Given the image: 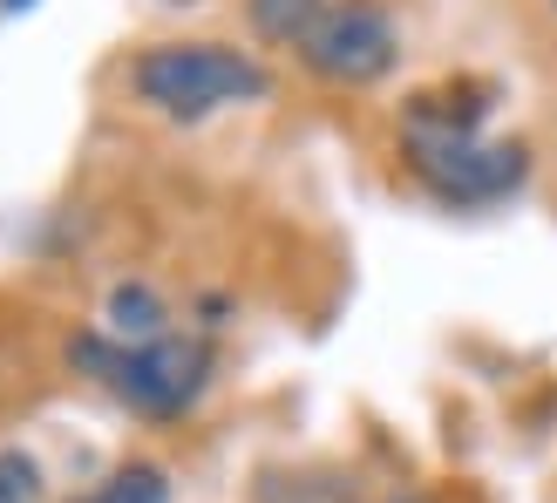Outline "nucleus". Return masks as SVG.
Returning <instances> with one entry per match:
<instances>
[{
	"label": "nucleus",
	"instance_id": "obj_11",
	"mask_svg": "<svg viewBox=\"0 0 557 503\" xmlns=\"http://www.w3.org/2000/svg\"><path fill=\"white\" fill-rule=\"evenodd\" d=\"M0 8H35V0H0Z\"/></svg>",
	"mask_w": 557,
	"mask_h": 503
},
{
	"label": "nucleus",
	"instance_id": "obj_5",
	"mask_svg": "<svg viewBox=\"0 0 557 503\" xmlns=\"http://www.w3.org/2000/svg\"><path fill=\"white\" fill-rule=\"evenodd\" d=\"M102 333L116 347H150L171 333V306L157 299V286H144V279H123V286H109L102 299Z\"/></svg>",
	"mask_w": 557,
	"mask_h": 503
},
{
	"label": "nucleus",
	"instance_id": "obj_2",
	"mask_svg": "<svg viewBox=\"0 0 557 503\" xmlns=\"http://www.w3.org/2000/svg\"><path fill=\"white\" fill-rule=\"evenodd\" d=\"M69 360L89 368L109 395H123L136 415H157V422L184 415L211 381V341L205 333H163L150 347H116L109 333H75Z\"/></svg>",
	"mask_w": 557,
	"mask_h": 503
},
{
	"label": "nucleus",
	"instance_id": "obj_4",
	"mask_svg": "<svg viewBox=\"0 0 557 503\" xmlns=\"http://www.w3.org/2000/svg\"><path fill=\"white\" fill-rule=\"evenodd\" d=\"M299 62H306V75L333 82V89H368V82L395 75L401 27H395V14H387L381 0H333L320 14V27L306 35Z\"/></svg>",
	"mask_w": 557,
	"mask_h": 503
},
{
	"label": "nucleus",
	"instance_id": "obj_13",
	"mask_svg": "<svg viewBox=\"0 0 557 503\" xmlns=\"http://www.w3.org/2000/svg\"><path fill=\"white\" fill-rule=\"evenodd\" d=\"M550 14H557V0H550Z\"/></svg>",
	"mask_w": 557,
	"mask_h": 503
},
{
	"label": "nucleus",
	"instance_id": "obj_12",
	"mask_svg": "<svg viewBox=\"0 0 557 503\" xmlns=\"http://www.w3.org/2000/svg\"><path fill=\"white\" fill-rule=\"evenodd\" d=\"M163 8H198V0H163Z\"/></svg>",
	"mask_w": 557,
	"mask_h": 503
},
{
	"label": "nucleus",
	"instance_id": "obj_9",
	"mask_svg": "<svg viewBox=\"0 0 557 503\" xmlns=\"http://www.w3.org/2000/svg\"><path fill=\"white\" fill-rule=\"evenodd\" d=\"M0 503H41V463L21 450H0Z\"/></svg>",
	"mask_w": 557,
	"mask_h": 503
},
{
	"label": "nucleus",
	"instance_id": "obj_3",
	"mask_svg": "<svg viewBox=\"0 0 557 503\" xmlns=\"http://www.w3.org/2000/svg\"><path fill=\"white\" fill-rule=\"evenodd\" d=\"M401 157H408V171L456 211L496 205V198H510V191L531 177V150L523 144H496V136H483V130L435 123V116H422V109H408V123H401Z\"/></svg>",
	"mask_w": 557,
	"mask_h": 503
},
{
	"label": "nucleus",
	"instance_id": "obj_7",
	"mask_svg": "<svg viewBox=\"0 0 557 503\" xmlns=\"http://www.w3.org/2000/svg\"><path fill=\"white\" fill-rule=\"evenodd\" d=\"M259 503H354V483L333 477V469H299V477H259Z\"/></svg>",
	"mask_w": 557,
	"mask_h": 503
},
{
	"label": "nucleus",
	"instance_id": "obj_1",
	"mask_svg": "<svg viewBox=\"0 0 557 503\" xmlns=\"http://www.w3.org/2000/svg\"><path fill=\"white\" fill-rule=\"evenodd\" d=\"M129 89L144 109L171 123H205L218 109L238 102H265L272 96V69L245 48L225 41H157L129 62Z\"/></svg>",
	"mask_w": 557,
	"mask_h": 503
},
{
	"label": "nucleus",
	"instance_id": "obj_8",
	"mask_svg": "<svg viewBox=\"0 0 557 503\" xmlns=\"http://www.w3.org/2000/svg\"><path fill=\"white\" fill-rule=\"evenodd\" d=\"M75 503H171V483H163V469H157V463H123L102 490L75 496Z\"/></svg>",
	"mask_w": 557,
	"mask_h": 503
},
{
	"label": "nucleus",
	"instance_id": "obj_6",
	"mask_svg": "<svg viewBox=\"0 0 557 503\" xmlns=\"http://www.w3.org/2000/svg\"><path fill=\"white\" fill-rule=\"evenodd\" d=\"M333 0H245V21L265 48H306V35L320 27Z\"/></svg>",
	"mask_w": 557,
	"mask_h": 503
},
{
	"label": "nucleus",
	"instance_id": "obj_10",
	"mask_svg": "<svg viewBox=\"0 0 557 503\" xmlns=\"http://www.w3.org/2000/svg\"><path fill=\"white\" fill-rule=\"evenodd\" d=\"M387 503H429V496H387Z\"/></svg>",
	"mask_w": 557,
	"mask_h": 503
}]
</instances>
